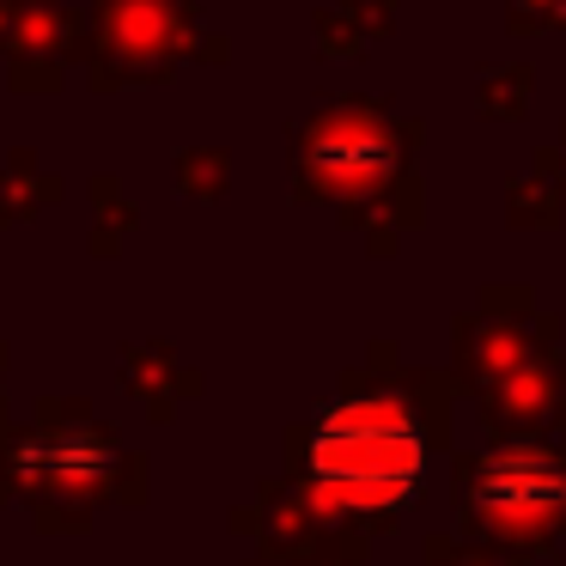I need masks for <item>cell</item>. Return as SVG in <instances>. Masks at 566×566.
Wrapping results in <instances>:
<instances>
[{"mask_svg": "<svg viewBox=\"0 0 566 566\" xmlns=\"http://www.w3.org/2000/svg\"><path fill=\"white\" fill-rule=\"evenodd\" d=\"M311 493L329 512L390 517L420 493L427 427L402 396H342L317 415L305 439Z\"/></svg>", "mask_w": 566, "mask_h": 566, "instance_id": "cell-1", "label": "cell"}, {"mask_svg": "<svg viewBox=\"0 0 566 566\" xmlns=\"http://www.w3.org/2000/svg\"><path fill=\"white\" fill-rule=\"evenodd\" d=\"M463 524L512 554H548L566 536V457L536 439H505L463 463Z\"/></svg>", "mask_w": 566, "mask_h": 566, "instance_id": "cell-2", "label": "cell"}, {"mask_svg": "<svg viewBox=\"0 0 566 566\" xmlns=\"http://www.w3.org/2000/svg\"><path fill=\"white\" fill-rule=\"evenodd\" d=\"M116 451L111 439H98L92 427H67V432H43L38 444H25L19 451V469H25L38 488H98L104 475H111Z\"/></svg>", "mask_w": 566, "mask_h": 566, "instance_id": "cell-4", "label": "cell"}, {"mask_svg": "<svg viewBox=\"0 0 566 566\" xmlns=\"http://www.w3.org/2000/svg\"><path fill=\"white\" fill-rule=\"evenodd\" d=\"M457 566H505V560H500V554H463Z\"/></svg>", "mask_w": 566, "mask_h": 566, "instance_id": "cell-5", "label": "cell"}, {"mask_svg": "<svg viewBox=\"0 0 566 566\" xmlns=\"http://www.w3.org/2000/svg\"><path fill=\"white\" fill-rule=\"evenodd\" d=\"M396 165V140L378 123H323L305 153V171L317 189H371Z\"/></svg>", "mask_w": 566, "mask_h": 566, "instance_id": "cell-3", "label": "cell"}]
</instances>
